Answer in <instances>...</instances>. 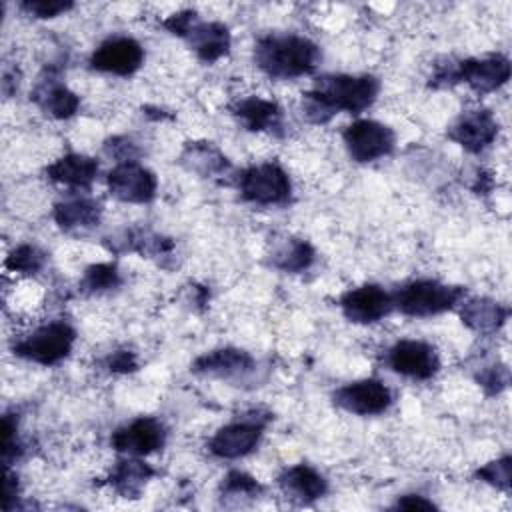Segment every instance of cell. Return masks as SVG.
I'll return each mask as SVG.
<instances>
[{
    "label": "cell",
    "instance_id": "1",
    "mask_svg": "<svg viewBox=\"0 0 512 512\" xmlns=\"http://www.w3.org/2000/svg\"><path fill=\"white\" fill-rule=\"evenodd\" d=\"M380 92V82L370 74H324L314 80V86L302 96V114L324 124L338 112L360 114L370 108Z\"/></svg>",
    "mask_w": 512,
    "mask_h": 512
},
{
    "label": "cell",
    "instance_id": "2",
    "mask_svg": "<svg viewBox=\"0 0 512 512\" xmlns=\"http://www.w3.org/2000/svg\"><path fill=\"white\" fill-rule=\"evenodd\" d=\"M320 60V48L300 34H268L254 46L256 66L270 78L290 80L310 74Z\"/></svg>",
    "mask_w": 512,
    "mask_h": 512
},
{
    "label": "cell",
    "instance_id": "3",
    "mask_svg": "<svg viewBox=\"0 0 512 512\" xmlns=\"http://www.w3.org/2000/svg\"><path fill=\"white\" fill-rule=\"evenodd\" d=\"M466 296V290L460 286L444 284L438 280H412L398 288L392 294L394 308L406 316L426 318L452 310Z\"/></svg>",
    "mask_w": 512,
    "mask_h": 512
},
{
    "label": "cell",
    "instance_id": "4",
    "mask_svg": "<svg viewBox=\"0 0 512 512\" xmlns=\"http://www.w3.org/2000/svg\"><path fill=\"white\" fill-rule=\"evenodd\" d=\"M76 340V330L62 320L48 322L32 330L28 336L20 338L12 350L16 356L40 364V366H54L64 360Z\"/></svg>",
    "mask_w": 512,
    "mask_h": 512
},
{
    "label": "cell",
    "instance_id": "5",
    "mask_svg": "<svg viewBox=\"0 0 512 512\" xmlns=\"http://www.w3.org/2000/svg\"><path fill=\"white\" fill-rule=\"evenodd\" d=\"M238 190L244 200L260 206L286 204L292 198V182L284 168L274 162L242 170L238 176Z\"/></svg>",
    "mask_w": 512,
    "mask_h": 512
},
{
    "label": "cell",
    "instance_id": "6",
    "mask_svg": "<svg viewBox=\"0 0 512 512\" xmlns=\"http://www.w3.org/2000/svg\"><path fill=\"white\" fill-rule=\"evenodd\" d=\"M342 138L350 158L360 164L388 156L396 144V136L390 126L364 118L346 126Z\"/></svg>",
    "mask_w": 512,
    "mask_h": 512
},
{
    "label": "cell",
    "instance_id": "7",
    "mask_svg": "<svg viewBox=\"0 0 512 512\" xmlns=\"http://www.w3.org/2000/svg\"><path fill=\"white\" fill-rule=\"evenodd\" d=\"M510 78V60L502 54L466 58L450 68V84L466 82L478 94H490L502 88Z\"/></svg>",
    "mask_w": 512,
    "mask_h": 512
},
{
    "label": "cell",
    "instance_id": "8",
    "mask_svg": "<svg viewBox=\"0 0 512 512\" xmlns=\"http://www.w3.org/2000/svg\"><path fill=\"white\" fill-rule=\"evenodd\" d=\"M110 194L120 202L146 204L154 200L158 190V180L152 170L138 164L136 160L118 162L106 176Z\"/></svg>",
    "mask_w": 512,
    "mask_h": 512
},
{
    "label": "cell",
    "instance_id": "9",
    "mask_svg": "<svg viewBox=\"0 0 512 512\" xmlns=\"http://www.w3.org/2000/svg\"><path fill=\"white\" fill-rule=\"evenodd\" d=\"M386 364L392 372L412 378L430 380L440 370V358L432 344L422 340H398L386 352Z\"/></svg>",
    "mask_w": 512,
    "mask_h": 512
},
{
    "label": "cell",
    "instance_id": "10",
    "mask_svg": "<svg viewBox=\"0 0 512 512\" xmlns=\"http://www.w3.org/2000/svg\"><path fill=\"white\" fill-rule=\"evenodd\" d=\"M144 64V48L130 36H110L90 54V66L104 74L132 76Z\"/></svg>",
    "mask_w": 512,
    "mask_h": 512
},
{
    "label": "cell",
    "instance_id": "11",
    "mask_svg": "<svg viewBox=\"0 0 512 512\" xmlns=\"http://www.w3.org/2000/svg\"><path fill=\"white\" fill-rule=\"evenodd\" d=\"M332 398L336 406L356 416H376L386 412L392 404L390 388L376 378L348 382L338 388Z\"/></svg>",
    "mask_w": 512,
    "mask_h": 512
},
{
    "label": "cell",
    "instance_id": "12",
    "mask_svg": "<svg viewBox=\"0 0 512 512\" xmlns=\"http://www.w3.org/2000/svg\"><path fill=\"white\" fill-rule=\"evenodd\" d=\"M264 426H266V420L262 418L234 420L216 430V434L208 442V450L216 458H224V460L242 458L258 446Z\"/></svg>",
    "mask_w": 512,
    "mask_h": 512
},
{
    "label": "cell",
    "instance_id": "13",
    "mask_svg": "<svg viewBox=\"0 0 512 512\" xmlns=\"http://www.w3.org/2000/svg\"><path fill=\"white\" fill-rule=\"evenodd\" d=\"M166 442V428L152 416H140L112 432L110 444L116 452L128 456H148Z\"/></svg>",
    "mask_w": 512,
    "mask_h": 512
},
{
    "label": "cell",
    "instance_id": "14",
    "mask_svg": "<svg viewBox=\"0 0 512 512\" xmlns=\"http://www.w3.org/2000/svg\"><path fill=\"white\" fill-rule=\"evenodd\" d=\"M340 308L346 320L354 324H374L394 308L392 294L378 284H364L342 294Z\"/></svg>",
    "mask_w": 512,
    "mask_h": 512
},
{
    "label": "cell",
    "instance_id": "15",
    "mask_svg": "<svg viewBox=\"0 0 512 512\" xmlns=\"http://www.w3.org/2000/svg\"><path fill=\"white\" fill-rule=\"evenodd\" d=\"M256 370V360L240 348H216L198 356L192 364V372L214 376L222 380H244Z\"/></svg>",
    "mask_w": 512,
    "mask_h": 512
},
{
    "label": "cell",
    "instance_id": "16",
    "mask_svg": "<svg viewBox=\"0 0 512 512\" xmlns=\"http://www.w3.org/2000/svg\"><path fill=\"white\" fill-rule=\"evenodd\" d=\"M498 134V122L488 110H468L448 128V138L464 150L476 154L488 148Z\"/></svg>",
    "mask_w": 512,
    "mask_h": 512
},
{
    "label": "cell",
    "instance_id": "17",
    "mask_svg": "<svg viewBox=\"0 0 512 512\" xmlns=\"http://www.w3.org/2000/svg\"><path fill=\"white\" fill-rule=\"evenodd\" d=\"M180 38L188 40L196 56L206 64L218 62L230 50L228 28L222 22H204L198 18V14H194Z\"/></svg>",
    "mask_w": 512,
    "mask_h": 512
},
{
    "label": "cell",
    "instance_id": "18",
    "mask_svg": "<svg viewBox=\"0 0 512 512\" xmlns=\"http://www.w3.org/2000/svg\"><path fill=\"white\" fill-rule=\"evenodd\" d=\"M278 486L286 498L298 504H310L328 492L326 478L308 464H294L284 468L278 476Z\"/></svg>",
    "mask_w": 512,
    "mask_h": 512
},
{
    "label": "cell",
    "instance_id": "19",
    "mask_svg": "<svg viewBox=\"0 0 512 512\" xmlns=\"http://www.w3.org/2000/svg\"><path fill=\"white\" fill-rule=\"evenodd\" d=\"M230 110L250 132H276L282 128V108L274 100L248 96L238 100Z\"/></svg>",
    "mask_w": 512,
    "mask_h": 512
},
{
    "label": "cell",
    "instance_id": "20",
    "mask_svg": "<svg viewBox=\"0 0 512 512\" xmlns=\"http://www.w3.org/2000/svg\"><path fill=\"white\" fill-rule=\"evenodd\" d=\"M32 100L46 114H50L52 118H58V120L72 118L80 108V98L52 74H48V78H42L36 84V88L32 92Z\"/></svg>",
    "mask_w": 512,
    "mask_h": 512
},
{
    "label": "cell",
    "instance_id": "21",
    "mask_svg": "<svg viewBox=\"0 0 512 512\" xmlns=\"http://www.w3.org/2000/svg\"><path fill=\"white\" fill-rule=\"evenodd\" d=\"M102 218V204L88 196H74L54 206V222L64 232L94 228Z\"/></svg>",
    "mask_w": 512,
    "mask_h": 512
},
{
    "label": "cell",
    "instance_id": "22",
    "mask_svg": "<svg viewBox=\"0 0 512 512\" xmlns=\"http://www.w3.org/2000/svg\"><path fill=\"white\" fill-rule=\"evenodd\" d=\"M462 322L478 334H494L508 320V308L492 298H470L460 302Z\"/></svg>",
    "mask_w": 512,
    "mask_h": 512
},
{
    "label": "cell",
    "instance_id": "23",
    "mask_svg": "<svg viewBox=\"0 0 512 512\" xmlns=\"http://www.w3.org/2000/svg\"><path fill=\"white\" fill-rule=\"evenodd\" d=\"M50 180L68 188H88L98 174V160L86 154L60 156L46 168Z\"/></svg>",
    "mask_w": 512,
    "mask_h": 512
},
{
    "label": "cell",
    "instance_id": "24",
    "mask_svg": "<svg viewBox=\"0 0 512 512\" xmlns=\"http://www.w3.org/2000/svg\"><path fill=\"white\" fill-rule=\"evenodd\" d=\"M154 468L140 460V456H128L120 460L110 472V486L124 498H138L146 482L154 476Z\"/></svg>",
    "mask_w": 512,
    "mask_h": 512
},
{
    "label": "cell",
    "instance_id": "25",
    "mask_svg": "<svg viewBox=\"0 0 512 512\" xmlns=\"http://www.w3.org/2000/svg\"><path fill=\"white\" fill-rule=\"evenodd\" d=\"M182 162L202 178L220 176L230 168L228 158L212 142H190L182 152Z\"/></svg>",
    "mask_w": 512,
    "mask_h": 512
},
{
    "label": "cell",
    "instance_id": "26",
    "mask_svg": "<svg viewBox=\"0 0 512 512\" xmlns=\"http://www.w3.org/2000/svg\"><path fill=\"white\" fill-rule=\"evenodd\" d=\"M314 258H316V252L310 246V242L290 236L274 246L270 262L274 268H278L282 272L298 274V272L308 270L314 264Z\"/></svg>",
    "mask_w": 512,
    "mask_h": 512
},
{
    "label": "cell",
    "instance_id": "27",
    "mask_svg": "<svg viewBox=\"0 0 512 512\" xmlns=\"http://www.w3.org/2000/svg\"><path fill=\"white\" fill-rule=\"evenodd\" d=\"M122 282L120 272L116 268V264L112 262H98V264H90L84 270V276L80 280V288L88 294H100V292H108L118 288Z\"/></svg>",
    "mask_w": 512,
    "mask_h": 512
},
{
    "label": "cell",
    "instance_id": "28",
    "mask_svg": "<svg viewBox=\"0 0 512 512\" xmlns=\"http://www.w3.org/2000/svg\"><path fill=\"white\" fill-rule=\"evenodd\" d=\"M44 262H46L44 250H40L34 244H20L6 256L4 268L18 274H36L42 270Z\"/></svg>",
    "mask_w": 512,
    "mask_h": 512
},
{
    "label": "cell",
    "instance_id": "29",
    "mask_svg": "<svg viewBox=\"0 0 512 512\" xmlns=\"http://www.w3.org/2000/svg\"><path fill=\"white\" fill-rule=\"evenodd\" d=\"M262 490L264 488L256 478H252L250 474L240 472V470L228 472L222 478V484H220V494L226 500H230V498H256V496L262 494Z\"/></svg>",
    "mask_w": 512,
    "mask_h": 512
},
{
    "label": "cell",
    "instance_id": "30",
    "mask_svg": "<svg viewBox=\"0 0 512 512\" xmlns=\"http://www.w3.org/2000/svg\"><path fill=\"white\" fill-rule=\"evenodd\" d=\"M476 478L482 482L498 488V490H510V478H512V458L506 454L502 458H496L476 470Z\"/></svg>",
    "mask_w": 512,
    "mask_h": 512
},
{
    "label": "cell",
    "instance_id": "31",
    "mask_svg": "<svg viewBox=\"0 0 512 512\" xmlns=\"http://www.w3.org/2000/svg\"><path fill=\"white\" fill-rule=\"evenodd\" d=\"M72 2L70 0H24L20 2V8L34 16V18H56L68 10H72Z\"/></svg>",
    "mask_w": 512,
    "mask_h": 512
},
{
    "label": "cell",
    "instance_id": "32",
    "mask_svg": "<svg viewBox=\"0 0 512 512\" xmlns=\"http://www.w3.org/2000/svg\"><path fill=\"white\" fill-rule=\"evenodd\" d=\"M478 382H480L490 394H496V392H500L502 388H506V384H508V370H506V366H490V368H486V370L478 376Z\"/></svg>",
    "mask_w": 512,
    "mask_h": 512
},
{
    "label": "cell",
    "instance_id": "33",
    "mask_svg": "<svg viewBox=\"0 0 512 512\" xmlns=\"http://www.w3.org/2000/svg\"><path fill=\"white\" fill-rule=\"evenodd\" d=\"M106 366L112 370V372H134L138 368V362H136V356L134 352H128V350H118L114 354L108 356L106 360Z\"/></svg>",
    "mask_w": 512,
    "mask_h": 512
},
{
    "label": "cell",
    "instance_id": "34",
    "mask_svg": "<svg viewBox=\"0 0 512 512\" xmlns=\"http://www.w3.org/2000/svg\"><path fill=\"white\" fill-rule=\"evenodd\" d=\"M396 508H404V510H414V508L416 510H432V508H436V504L432 500H426L420 494H408V496L398 498Z\"/></svg>",
    "mask_w": 512,
    "mask_h": 512
},
{
    "label": "cell",
    "instance_id": "35",
    "mask_svg": "<svg viewBox=\"0 0 512 512\" xmlns=\"http://www.w3.org/2000/svg\"><path fill=\"white\" fill-rule=\"evenodd\" d=\"M16 496H18V478H16V474H12L6 468L4 470V496H2L4 510H10V502L16 500Z\"/></svg>",
    "mask_w": 512,
    "mask_h": 512
}]
</instances>
